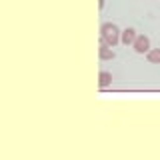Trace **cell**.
Returning a JSON list of instances; mask_svg holds the SVG:
<instances>
[{
  "instance_id": "6da1fadb",
  "label": "cell",
  "mask_w": 160,
  "mask_h": 160,
  "mask_svg": "<svg viewBox=\"0 0 160 160\" xmlns=\"http://www.w3.org/2000/svg\"><path fill=\"white\" fill-rule=\"evenodd\" d=\"M100 42H104V44H108V46H116V44L120 42V30L116 24H112V22H106V24H102L100 26Z\"/></svg>"
},
{
  "instance_id": "7a4b0ae2",
  "label": "cell",
  "mask_w": 160,
  "mask_h": 160,
  "mask_svg": "<svg viewBox=\"0 0 160 160\" xmlns=\"http://www.w3.org/2000/svg\"><path fill=\"white\" fill-rule=\"evenodd\" d=\"M132 48L136 50L138 54H144V52H148L150 50V38L148 36H136V40H134V44H132Z\"/></svg>"
},
{
  "instance_id": "3957f363",
  "label": "cell",
  "mask_w": 160,
  "mask_h": 160,
  "mask_svg": "<svg viewBox=\"0 0 160 160\" xmlns=\"http://www.w3.org/2000/svg\"><path fill=\"white\" fill-rule=\"evenodd\" d=\"M136 36H138V34H136V30H134V28H126L122 32V36H120V42L126 44V46H132L134 40H136Z\"/></svg>"
},
{
  "instance_id": "277c9868",
  "label": "cell",
  "mask_w": 160,
  "mask_h": 160,
  "mask_svg": "<svg viewBox=\"0 0 160 160\" xmlns=\"http://www.w3.org/2000/svg\"><path fill=\"white\" fill-rule=\"evenodd\" d=\"M98 56L102 58V60H112V58H114V50H112V46H108V44L100 42V48H98Z\"/></svg>"
},
{
  "instance_id": "5b68a950",
  "label": "cell",
  "mask_w": 160,
  "mask_h": 160,
  "mask_svg": "<svg viewBox=\"0 0 160 160\" xmlns=\"http://www.w3.org/2000/svg\"><path fill=\"white\" fill-rule=\"evenodd\" d=\"M98 84H100V88H106L112 84V74L110 72H100L98 74Z\"/></svg>"
},
{
  "instance_id": "8992f818",
  "label": "cell",
  "mask_w": 160,
  "mask_h": 160,
  "mask_svg": "<svg viewBox=\"0 0 160 160\" xmlns=\"http://www.w3.org/2000/svg\"><path fill=\"white\" fill-rule=\"evenodd\" d=\"M148 60H150L152 64H160V48L148 50Z\"/></svg>"
}]
</instances>
